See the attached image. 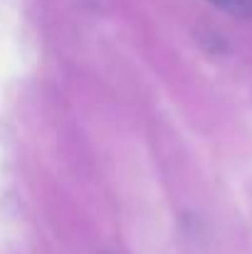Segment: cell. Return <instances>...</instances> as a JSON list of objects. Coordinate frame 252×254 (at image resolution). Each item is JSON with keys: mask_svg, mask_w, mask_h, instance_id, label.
<instances>
[{"mask_svg": "<svg viewBox=\"0 0 252 254\" xmlns=\"http://www.w3.org/2000/svg\"><path fill=\"white\" fill-rule=\"evenodd\" d=\"M215 7L235 15V17H252V0H210Z\"/></svg>", "mask_w": 252, "mask_h": 254, "instance_id": "1", "label": "cell"}]
</instances>
